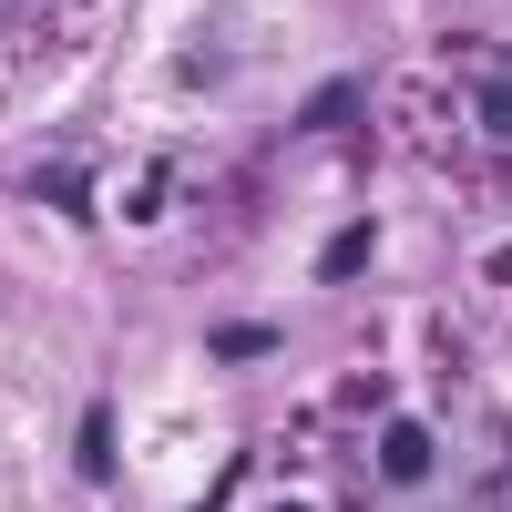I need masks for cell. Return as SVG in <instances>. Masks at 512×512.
<instances>
[{
	"mask_svg": "<svg viewBox=\"0 0 512 512\" xmlns=\"http://www.w3.org/2000/svg\"><path fill=\"white\" fill-rule=\"evenodd\" d=\"M379 472H390V482H420V472H431V431H420V420H400V431L379 441Z\"/></svg>",
	"mask_w": 512,
	"mask_h": 512,
	"instance_id": "6da1fadb",
	"label": "cell"
}]
</instances>
